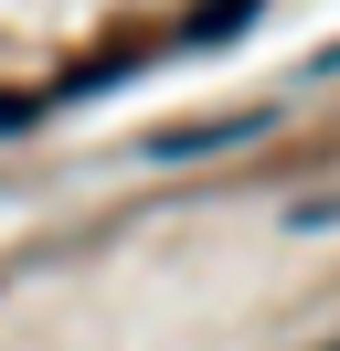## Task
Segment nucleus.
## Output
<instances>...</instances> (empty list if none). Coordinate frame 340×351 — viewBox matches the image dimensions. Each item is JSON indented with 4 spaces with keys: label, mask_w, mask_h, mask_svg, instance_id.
<instances>
[{
    "label": "nucleus",
    "mask_w": 340,
    "mask_h": 351,
    "mask_svg": "<svg viewBox=\"0 0 340 351\" xmlns=\"http://www.w3.org/2000/svg\"><path fill=\"white\" fill-rule=\"evenodd\" d=\"M32 117H42V96H0V138H11V128H32Z\"/></svg>",
    "instance_id": "nucleus-2"
},
{
    "label": "nucleus",
    "mask_w": 340,
    "mask_h": 351,
    "mask_svg": "<svg viewBox=\"0 0 340 351\" xmlns=\"http://www.w3.org/2000/svg\"><path fill=\"white\" fill-rule=\"evenodd\" d=\"M266 128H276V107H234V117H202V128H160L138 160H212V149H245Z\"/></svg>",
    "instance_id": "nucleus-1"
}]
</instances>
